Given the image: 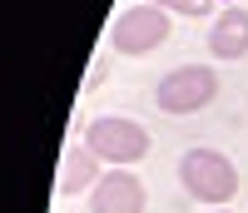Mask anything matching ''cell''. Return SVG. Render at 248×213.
<instances>
[{
	"instance_id": "obj_1",
	"label": "cell",
	"mask_w": 248,
	"mask_h": 213,
	"mask_svg": "<svg viewBox=\"0 0 248 213\" xmlns=\"http://www.w3.org/2000/svg\"><path fill=\"white\" fill-rule=\"evenodd\" d=\"M179 183L189 188V198H199V203H233L238 168H233L229 154H218V149H189V154L179 159Z\"/></svg>"
},
{
	"instance_id": "obj_2",
	"label": "cell",
	"mask_w": 248,
	"mask_h": 213,
	"mask_svg": "<svg viewBox=\"0 0 248 213\" xmlns=\"http://www.w3.org/2000/svg\"><path fill=\"white\" fill-rule=\"evenodd\" d=\"M85 149L99 164H139L149 154V129L124 114H99L85 124Z\"/></svg>"
},
{
	"instance_id": "obj_3",
	"label": "cell",
	"mask_w": 248,
	"mask_h": 213,
	"mask_svg": "<svg viewBox=\"0 0 248 213\" xmlns=\"http://www.w3.org/2000/svg\"><path fill=\"white\" fill-rule=\"evenodd\" d=\"M218 94V75L209 65H179L154 84V104L164 114H199L203 104H214Z\"/></svg>"
},
{
	"instance_id": "obj_4",
	"label": "cell",
	"mask_w": 248,
	"mask_h": 213,
	"mask_svg": "<svg viewBox=\"0 0 248 213\" xmlns=\"http://www.w3.org/2000/svg\"><path fill=\"white\" fill-rule=\"evenodd\" d=\"M164 40H169V10L149 5V0H144V5H129V10L109 25V50H114V55H129V60L159 50Z\"/></svg>"
},
{
	"instance_id": "obj_5",
	"label": "cell",
	"mask_w": 248,
	"mask_h": 213,
	"mask_svg": "<svg viewBox=\"0 0 248 213\" xmlns=\"http://www.w3.org/2000/svg\"><path fill=\"white\" fill-rule=\"evenodd\" d=\"M90 213H144V183L129 168H109L90 188Z\"/></svg>"
},
{
	"instance_id": "obj_6",
	"label": "cell",
	"mask_w": 248,
	"mask_h": 213,
	"mask_svg": "<svg viewBox=\"0 0 248 213\" xmlns=\"http://www.w3.org/2000/svg\"><path fill=\"white\" fill-rule=\"evenodd\" d=\"M209 55L214 60H243L248 55V10L229 5L223 15H214L209 25Z\"/></svg>"
},
{
	"instance_id": "obj_7",
	"label": "cell",
	"mask_w": 248,
	"mask_h": 213,
	"mask_svg": "<svg viewBox=\"0 0 248 213\" xmlns=\"http://www.w3.org/2000/svg\"><path fill=\"white\" fill-rule=\"evenodd\" d=\"M99 179V159L90 154L85 144H75V149H65V159H60V179H55V194L60 198H70V194H85V188H94Z\"/></svg>"
},
{
	"instance_id": "obj_8",
	"label": "cell",
	"mask_w": 248,
	"mask_h": 213,
	"mask_svg": "<svg viewBox=\"0 0 248 213\" xmlns=\"http://www.w3.org/2000/svg\"><path fill=\"white\" fill-rule=\"evenodd\" d=\"M149 5L174 10V15H209V5H214V0H149Z\"/></svg>"
},
{
	"instance_id": "obj_9",
	"label": "cell",
	"mask_w": 248,
	"mask_h": 213,
	"mask_svg": "<svg viewBox=\"0 0 248 213\" xmlns=\"http://www.w3.org/2000/svg\"><path fill=\"white\" fill-rule=\"evenodd\" d=\"M214 213H229V208H214Z\"/></svg>"
}]
</instances>
